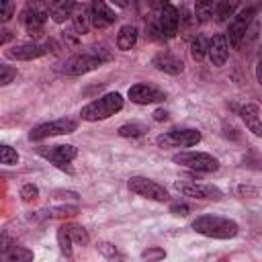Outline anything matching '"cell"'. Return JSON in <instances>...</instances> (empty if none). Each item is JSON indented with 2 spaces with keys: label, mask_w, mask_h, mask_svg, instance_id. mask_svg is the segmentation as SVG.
Returning <instances> with one entry per match:
<instances>
[{
  "label": "cell",
  "mask_w": 262,
  "mask_h": 262,
  "mask_svg": "<svg viewBox=\"0 0 262 262\" xmlns=\"http://www.w3.org/2000/svg\"><path fill=\"white\" fill-rule=\"evenodd\" d=\"M111 59H113L111 49H106L104 45H92V47H88L80 53L70 55L59 66V72H63L68 76H82V74H88V72L100 68L102 63H106Z\"/></svg>",
  "instance_id": "1"
},
{
  "label": "cell",
  "mask_w": 262,
  "mask_h": 262,
  "mask_svg": "<svg viewBox=\"0 0 262 262\" xmlns=\"http://www.w3.org/2000/svg\"><path fill=\"white\" fill-rule=\"evenodd\" d=\"M192 229L196 233H201L205 237H213V239H231L239 233V225L233 219L213 215V213L199 215L192 221Z\"/></svg>",
  "instance_id": "2"
},
{
  "label": "cell",
  "mask_w": 262,
  "mask_h": 262,
  "mask_svg": "<svg viewBox=\"0 0 262 262\" xmlns=\"http://www.w3.org/2000/svg\"><path fill=\"white\" fill-rule=\"evenodd\" d=\"M158 8H160L158 14H154V18L149 23L151 37L154 39H174L180 29V10L170 2H164Z\"/></svg>",
  "instance_id": "3"
},
{
  "label": "cell",
  "mask_w": 262,
  "mask_h": 262,
  "mask_svg": "<svg viewBox=\"0 0 262 262\" xmlns=\"http://www.w3.org/2000/svg\"><path fill=\"white\" fill-rule=\"evenodd\" d=\"M123 108V96L119 92H106L98 98H94L92 102H88L86 106H82L80 111V119L82 121H104L108 117H113L115 113H119Z\"/></svg>",
  "instance_id": "4"
},
{
  "label": "cell",
  "mask_w": 262,
  "mask_h": 262,
  "mask_svg": "<svg viewBox=\"0 0 262 262\" xmlns=\"http://www.w3.org/2000/svg\"><path fill=\"white\" fill-rule=\"evenodd\" d=\"M172 162L203 174H211L219 170V160L207 151H178L172 156Z\"/></svg>",
  "instance_id": "5"
},
{
  "label": "cell",
  "mask_w": 262,
  "mask_h": 262,
  "mask_svg": "<svg viewBox=\"0 0 262 262\" xmlns=\"http://www.w3.org/2000/svg\"><path fill=\"white\" fill-rule=\"evenodd\" d=\"M254 14H256V8H254V6H246V8H242L239 12H235V16L229 20L225 37H227V43H229L231 47H235V49L242 47L246 35L250 33V25H252V20H254Z\"/></svg>",
  "instance_id": "6"
},
{
  "label": "cell",
  "mask_w": 262,
  "mask_h": 262,
  "mask_svg": "<svg viewBox=\"0 0 262 262\" xmlns=\"http://www.w3.org/2000/svg\"><path fill=\"white\" fill-rule=\"evenodd\" d=\"M78 129V121L70 119V117H61L55 121H47V123H39L29 131V139L31 141H43L47 137H55V135H70Z\"/></svg>",
  "instance_id": "7"
},
{
  "label": "cell",
  "mask_w": 262,
  "mask_h": 262,
  "mask_svg": "<svg viewBox=\"0 0 262 262\" xmlns=\"http://www.w3.org/2000/svg\"><path fill=\"white\" fill-rule=\"evenodd\" d=\"M37 154L43 160H47L49 164H53L55 168L66 170V172H72V166L70 164L78 156V149L72 143H66V145H49V147L47 145H41V147H37Z\"/></svg>",
  "instance_id": "8"
},
{
  "label": "cell",
  "mask_w": 262,
  "mask_h": 262,
  "mask_svg": "<svg viewBox=\"0 0 262 262\" xmlns=\"http://www.w3.org/2000/svg\"><path fill=\"white\" fill-rule=\"evenodd\" d=\"M203 139L199 129H170L156 137L158 147H192Z\"/></svg>",
  "instance_id": "9"
},
{
  "label": "cell",
  "mask_w": 262,
  "mask_h": 262,
  "mask_svg": "<svg viewBox=\"0 0 262 262\" xmlns=\"http://www.w3.org/2000/svg\"><path fill=\"white\" fill-rule=\"evenodd\" d=\"M127 188L137 196H143V199H149V201H158V203H166L168 196H170L168 190L160 182H156L151 178H145V176H131L127 180Z\"/></svg>",
  "instance_id": "10"
},
{
  "label": "cell",
  "mask_w": 262,
  "mask_h": 262,
  "mask_svg": "<svg viewBox=\"0 0 262 262\" xmlns=\"http://www.w3.org/2000/svg\"><path fill=\"white\" fill-rule=\"evenodd\" d=\"M47 4H27L20 12V23L31 37H39L47 23Z\"/></svg>",
  "instance_id": "11"
},
{
  "label": "cell",
  "mask_w": 262,
  "mask_h": 262,
  "mask_svg": "<svg viewBox=\"0 0 262 262\" xmlns=\"http://www.w3.org/2000/svg\"><path fill=\"white\" fill-rule=\"evenodd\" d=\"M176 190L184 196L190 199H199V201H221L223 192L221 188H217L215 184H207V182H186V180H176L174 182Z\"/></svg>",
  "instance_id": "12"
},
{
  "label": "cell",
  "mask_w": 262,
  "mask_h": 262,
  "mask_svg": "<svg viewBox=\"0 0 262 262\" xmlns=\"http://www.w3.org/2000/svg\"><path fill=\"white\" fill-rule=\"evenodd\" d=\"M51 47H55L53 41H45V43H37V41H31V43H20V45H14L12 49H6L4 55L8 59H18V61H31V59H37V57H43L45 53L53 51Z\"/></svg>",
  "instance_id": "13"
},
{
  "label": "cell",
  "mask_w": 262,
  "mask_h": 262,
  "mask_svg": "<svg viewBox=\"0 0 262 262\" xmlns=\"http://www.w3.org/2000/svg\"><path fill=\"white\" fill-rule=\"evenodd\" d=\"M129 100L135 102V104H154V102H164L166 100V92L154 84H145V82H139V84H133L127 92Z\"/></svg>",
  "instance_id": "14"
},
{
  "label": "cell",
  "mask_w": 262,
  "mask_h": 262,
  "mask_svg": "<svg viewBox=\"0 0 262 262\" xmlns=\"http://www.w3.org/2000/svg\"><path fill=\"white\" fill-rule=\"evenodd\" d=\"M117 20V12L102 0H94L90 4V23L94 29L102 31V29H108L113 23Z\"/></svg>",
  "instance_id": "15"
},
{
  "label": "cell",
  "mask_w": 262,
  "mask_h": 262,
  "mask_svg": "<svg viewBox=\"0 0 262 262\" xmlns=\"http://www.w3.org/2000/svg\"><path fill=\"white\" fill-rule=\"evenodd\" d=\"M211 63L215 68H221L225 66L227 57H229V43H227V37L225 33H215L211 39H209V51H207Z\"/></svg>",
  "instance_id": "16"
},
{
  "label": "cell",
  "mask_w": 262,
  "mask_h": 262,
  "mask_svg": "<svg viewBox=\"0 0 262 262\" xmlns=\"http://www.w3.org/2000/svg\"><path fill=\"white\" fill-rule=\"evenodd\" d=\"M151 66L158 70V72H164V74H170V76H176L184 70V63L178 55L170 53V51H160L151 57Z\"/></svg>",
  "instance_id": "17"
},
{
  "label": "cell",
  "mask_w": 262,
  "mask_h": 262,
  "mask_svg": "<svg viewBox=\"0 0 262 262\" xmlns=\"http://www.w3.org/2000/svg\"><path fill=\"white\" fill-rule=\"evenodd\" d=\"M33 250L18 244H10L8 235H2V262H33Z\"/></svg>",
  "instance_id": "18"
},
{
  "label": "cell",
  "mask_w": 262,
  "mask_h": 262,
  "mask_svg": "<svg viewBox=\"0 0 262 262\" xmlns=\"http://www.w3.org/2000/svg\"><path fill=\"white\" fill-rule=\"evenodd\" d=\"M237 115H239V119L244 121V125H246V129H248L250 133H254L256 137H262V117H260L258 104L248 102V104L239 106Z\"/></svg>",
  "instance_id": "19"
},
{
  "label": "cell",
  "mask_w": 262,
  "mask_h": 262,
  "mask_svg": "<svg viewBox=\"0 0 262 262\" xmlns=\"http://www.w3.org/2000/svg\"><path fill=\"white\" fill-rule=\"evenodd\" d=\"M76 6H78L76 2H66V0H61V2H49V4H47V12H49V16H51L53 23L61 25V23H66L68 18L74 16Z\"/></svg>",
  "instance_id": "20"
},
{
  "label": "cell",
  "mask_w": 262,
  "mask_h": 262,
  "mask_svg": "<svg viewBox=\"0 0 262 262\" xmlns=\"http://www.w3.org/2000/svg\"><path fill=\"white\" fill-rule=\"evenodd\" d=\"M137 37H139V31H137L135 25H123L117 33V47L121 51H129V49L135 47Z\"/></svg>",
  "instance_id": "21"
},
{
  "label": "cell",
  "mask_w": 262,
  "mask_h": 262,
  "mask_svg": "<svg viewBox=\"0 0 262 262\" xmlns=\"http://www.w3.org/2000/svg\"><path fill=\"white\" fill-rule=\"evenodd\" d=\"M72 23H74V31L78 35H84L88 31V27L92 25L90 23V4H78L74 10V16H72Z\"/></svg>",
  "instance_id": "22"
},
{
  "label": "cell",
  "mask_w": 262,
  "mask_h": 262,
  "mask_svg": "<svg viewBox=\"0 0 262 262\" xmlns=\"http://www.w3.org/2000/svg\"><path fill=\"white\" fill-rule=\"evenodd\" d=\"M237 8H239L237 2H217L215 4V18L219 23H225V20H229V16L231 18L235 16V10Z\"/></svg>",
  "instance_id": "23"
},
{
  "label": "cell",
  "mask_w": 262,
  "mask_h": 262,
  "mask_svg": "<svg viewBox=\"0 0 262 262\" xmlns=\"http://www.w3.org/2000/svg\"><path fill=\"white\" fill-rule=\"evenodd\" d=\"M209 51V41L203 37V35H196L192 41H190V55L194 61H203L205 55Z\"/></svg>",
  "instance_id": "24"
},
{
  "label": "cell",
  "mask_w": 262,
  "mask_h": 262,
  "mask_svg": "<svg viewBox=\"0 0 262 262\" xmlns=\"http://www.w3.org/2000/svg\"><path fill=\"white\" fill-rule=\"evenodd\" d=\"M215 4L217 2H196L194 4V18L199 23H207L215 16Z\"/></svg>",
  "instance_id": "25"
},
{
  "label": "cell",
  "mask_w": 262,
  "mask_h": 262,
  "mask_svg": "<svg viewBox=\"0 0 262 262\" xmlns=\"http://www.w3.org/2000/svg\"><path fill=\"white\" fill-rule=\"evenodd\" d=\"M63 225H66V229H68V233H70V237H72L74 244L86 246L90 242V235H88V231L82 225H76V223H63Z\"/></svg>",
  "instance_id": "26"
},
{
  "label": "cell",
  "mask_w": 262,
  "mask_h": 262,
  "mask_svg": "<svg viewBox=\"0 0 262 262\" xmlns=\"http://www.w3.org/2000/svg\"><path fill=\"white\" fill-rule=\"evenodd\" d=\"M57 246H59V252L66 258H72V246H74V242H72L66 225H59V229H57Z\"/></svg>",
  "instance_id": "27"
},
{
  "label": "cell",
  "mask_w": 262,
  "mask_h": 262,
  "mask_svg": "<svg viewBox=\"0 0 262 262\" xmlns=\"http://www.w3.org/2000/svg\"><path fill=\"white\" fill-rule=\"evenodd\" d=\"M147 129L141 123H125L119 127V135L121 137H141Z\"/></svg>",
  "instance_id": "28"
},
{
  "label": "cell",
  "mask_w": 262,
  "mask_h": 262,
  "mask_svg": "<svg viewBox=\"0 0 262 262\" xmlns=\"http://www.w3.org/2000/svg\"><path fill=\"white\" fill-rule=\"evenodd\" d=\"M78 207L76 205H61V207H53V209H47L45 215L47 217H74L78 215Z\"/></svg>",
  "instance_id": "29"
},
{
  "label": "cell",
  "mask_w": 262,
  "mask_h": 262,
  "mask_svg": "<svg viewBox=\"0 0 262 262\" xmlns=\"http://www.w3.org/2000/svg\"><path fill=\"white\" fill-rule=\"evenodd\" d=\"M18 154H16V149L14 147H10V145H2L0 147V162L4 164V166H16L18 164Z\"/></svg>",
  "instance_id": "30"
},
{
  "label": "cell",
  "mask_w": 262,
  "mask_h": 262,
  "mask_svg": "<svg viewBox=\"0 0 262 262\" xmlns=\"http://www.w3.org/2000/svg\"><path fill=\"white\" fill-rule=\"evenodd\" d=\"M164 258H166V250L160 246H149L147 250L141 252V260H145V262H160Z\"/></svg>",
  "instance_id": "31"
},
{
  "label": "cell",
  "mask_w": 262,
  "mask_h": 262,
  "mask_svg": "<svg viewBox=\"0 0 262 262\" xmlns=\"http://www.w3.org/2000/svg\"><path fill=\"white\" fill-rule=\"evenodd\" d=\"M37 196H39V188L35 184H23L20 186V199L25 203H33V201H37Z\"/></svg>",
  "instance_id": "32"
},
{
  "label": "cell",
  "mask_w": 262,
  "mask_h": 262,
  "mask_svg": "<svg viewBox=\"0 0 262 262\" xmlns=\"http://www.w3.org/2000/svg\"><path fill=\"white\" fill-rule=\"evenodd\" d=\"M14 78H16V70L10 68V66H6V63H2V66H0V86L10 84Z\"/></svg>",
  "instance_id": "33"
},
{
  "label": "cell",
  "mask_w": 262,
  "mask_h": 262,
  "mask_svg": "<svg viewBox=\"0 0 262 262\" xmlns=\"http://www.w3.org/2000/svg\"><path fill=\"white\" fill-rule=\"evenodd\" d=\"M170 213H172V215L186 217V215L190 213V207H188L186 203H182V201H176V203H172V205H170Z\"/></svg>",
  "instance_id": "34"
},
{
  "label": "cell",
  "mask_w": 262,
  "mask_h": 262,
  "mask_svg": "<svg viewBox=\"0 0 262 262\" xmlns=\"http://www.w3.org/2000/svg\"><path fill=\"white\" fill-rule=\"evenodd\" d=\"M14 10H16L14 2H4L2 4V12H0V20L2 23H8L12 18V14H14Z\"/></svg>",
  "instance_id": "35"
},
{
  "label": "cell",
  "mask_w": 262,
  "mask_h": 262,
  "mask_svg": "<svg viewBox=\"0 0 262 262\" xmlns=\"http://www.w3.org/2000/svg\"><path fill=\"white\" fill-rule=\"evenodd\" d=\"M98 250H100L106 258H117V256H119V250H117L113 244H108V242H100V244H98Z\"/></svg>",
  "instance_id": "36"
},
{
  "label": "cell",
  "mask_w": 262,
  "mask_h": 262,
  "mask_svg": "<svg viewBox=\"0 0 262 262\" xmlns=\"http://www.w3.org/2000/svg\"><path fill=\"white\" fill-rule=\"evenodd\" d=\"M237 194H242V196H258V188L239 184V186H237Z\"/></svg>",
  "instance_id": "37"
},
{
  "label": "cell",
  "mask_w": 262,
  "mask_h": 262,
  "mask_svg": "<svg viewBox=\"0 0 262 262\" xmlns=\"http://www.w3.org/2000/svg\"><path fill=\"white\" fill-rule=\"evenodd\" d=\"M256 78H258V84L262 86V45H260L258 57H256Z\"/></svg>",
  "instance_id": "38"
},
{
  "label": "cell",
  "mask_w": 262,
  "mask_h": 262,
  "mask_svg": "<svg viewBox=\"0 0 262 262\" xmlns=\"http://www.w3.org/2000/svg\"><path fill=\"white\" fill-rule=\"evenodd\" d=\"M166 119H168V113H166L164 108L154 111V121H166Z\"/></svg>",
  "instance_id": "39"
},
{
  "label": "cell",
  "mask_w": 262,
  "mask_h": 262,
  "mask_svg": "<svg viewBox=\"0 0 262 262\" xmlns=\"http://www.w3.org/2000/svg\"><path fill=\"white\" fill-rule=\"evenodd\" d=\"M10 39H12V31L4 29V31H2V37H0V45H6Z\"/></svg>",
  "instance_id": "40"
}]
</instances>
